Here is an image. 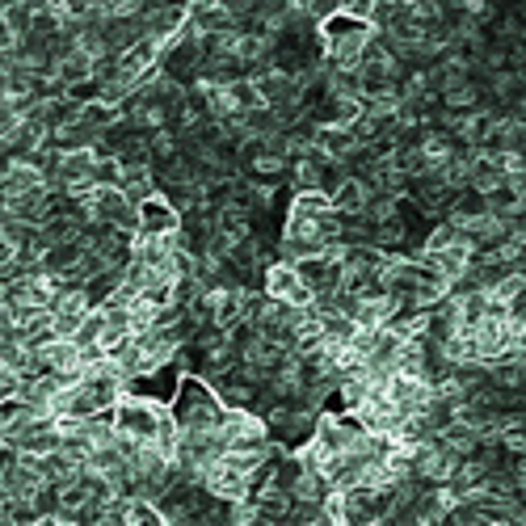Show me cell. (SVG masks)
Masks as SVG:
<instances>
[{
  "mask_svg": "<svg viewBox=\"0 0 526 526\" xmlns=\"http://www.w3.org/2000/svg\"><path fill=\"white\" fill-rule=\"evenodd\" d=\"M316 34H320V55H325L329 68L358 72L362 55H367L371 38H375V26L362 22V17H350V13H329L316 22Z\"/></svg>",
  "mask_w": 526,
  "mask_h": 526,
  "instance_id": "cell-1",
  "label": "cell"
},
{
  "mask_svg": "<svg viewBox=\"0 0 526 526\" xmlns=\"http://www.w3.org/2000/svg\"><path fill=\"white\" fill-rule=\"evenodd\" d=\"M169 413L177 421V430H219L224 421V400L211 388V379L202 375H181L177 379V392L169 400Z\"/></svg>",
  "mask_w": 526,
  "mask_h": 526,
  "instance_id": "cell-2",
  "label": "cell"
},
{
  "mask_svg": "<svg viewBox=\"0 0 526 526\" xmlns=\"http://www.w3.org/2000/svg\"><path fill=\"white\" fill-rule=\"evenodd\" d=\"M219 438H224L228 451H257V447H270V430L261 413L253 409H228L224 421H219Z\"/></svg>",
  "mask_w": 526,
  "mask_h": 526,
  "instance_id": "cell-3",
  "label": "cell"
},
{
  "mask_svg": "<svg viewBox=\"0 0 526 526\" xmlns=\"http://www.w3.org/2000/svg\"><path fill=\"white\" fill-rule=\"evenodd\" d=\"M261 291L278 303H291V308H308L312 303V287L303 282V274L291 261H270V266L261 270Z\"/></svg>",
  "mask_w": 526,
  "mask_h": 526,
  "instance_id": "cell-4",
  "label": "cell"
},
{
  "mask_svg": "<svg viewBox=\"0 0 526 526\" xmlns=\"http://www.w3.org/2000/svg\"><path fill=\"white\" fill-rule=\"evenodd\" d=\"M181 228V211L165 194L135 202V236H173Z\"/></svg>",
  "mask_w": 526,
  "mask_h": 526,
  "instance_id": "cell-5",
  "label": "cell"
},
{
  "mask_svg": "<svg viewBox=\"0 0 526 526\" xmlns=\"http://www.w3.org/2000/svg\"><path fill=\"white\" fill-rule=\"evenodd\" d=\"M329 198H333V207L341 211V215H362L367 211V198H371V186L362 181L358 173H346L337 181V186L329 190Z\"/></svg>",
  "mask_w": 526,
  "mask_h": 526,
  "instance_id": "cell-6",
  "label": "cell"
},
{
  "mask_svg": "<svg viewBox=\"0 0 526 526\" xmlns=\"http://www.w3.org/2000/svg\"><path fill=\"white\" fill-rule=\"evenodd\" d=\"M118 190H123L131 202H144V198L160 194L156 190V169L152 165H123V181H118Z\"/></svg>",
  "mask_w": 526,
  "mask_h": 526,
  "instance_id": "cell-7",
  "label": "cell"
},
{
  "mask_svg": "<svg viewBox=\"0 0 526 526\" xmlns=\"http://www.w3.org/2000/svg\"><path fill=\"white\" fill-rule=\"evenodd\" d=\"M13 459H17V451L9 447V442H5V438H0V472H5V468H9V463H13Z\"/></svg>",
  "mask_w": 526,
  "mask_h": 526,
  "instance_id": "cell-8",
  "label": "cell"
}]
</instances>
